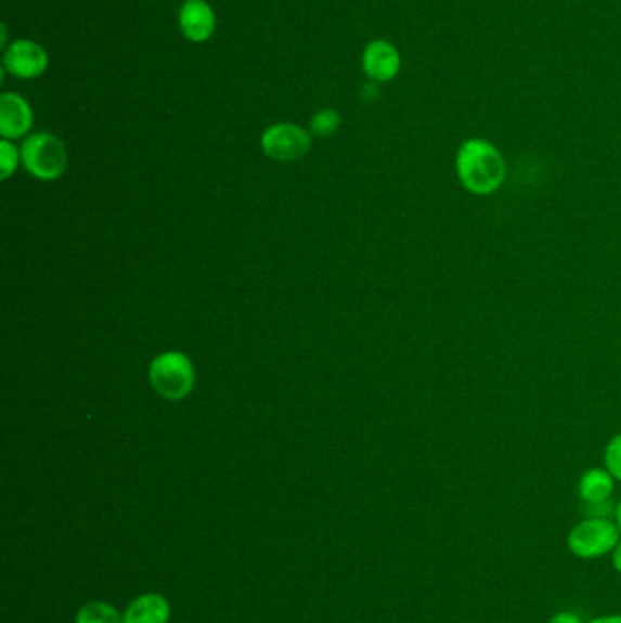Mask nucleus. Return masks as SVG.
I'll list each match as a JSON object with an SVG mask.
<instances>
[{"label":"nucleus","mask_w":621,"mask_h":623,"mask_svg":"<svg viewBox=\"0 0 621 623\" xmlns=\"http://www.w3.org/2000/svg\"><path fill=\"white\" fill-rule=\"evenodd\" d=\"M614 492V478L607 469H588L578 481V494L585 505L607 504Z\"/></svg>","instance_id":"obj_11"},{"label":"nucleus","mask_w":621,"mask_h":623,"mask_svg":"<svg viewBox=\"0 0 621 623\" xmlns=\"http://www.w3.org/2000/svg\"><path fill=\"white\" fill-rule=\"evenodd\" d=\"M170 616V601L157 593H146L126 607L122 623H168Z\"/></svg>","instance_id":"obj_10"},{"label":"nucleus","mask_w":621,"mask_h":623,"mask_svg":"<svg viewBox=\"0 0 621 623\" xmlns=\"http://www.w3.org/2000/svg\"><path fill=\"white\" fill-rule=\"evenodd\" d=\"M614 521H616V525H618V529H620V532H621V499H620V504L616 505Z\"/></svg>","instance_id":"obj_20"},{"label":"nucleus","mask_w":621,"mask_h":623,"mask_svg":"<svg viewBox=\"0 0 621 623\" xmlns=\"http://www.w3.org/2000/svg\"><path fill=\"white\" fill-rule=\"evenodd\" d=\"M34 127V109L18 93H2L0 98V135L8 141L26 138Z\"/></svg>","instance_id":"obj_9"},{"label":"nucleus","mask_w":621,"mask_h":623,"mask_svg":"<svg viewBox=\"0 0 621 623\" xmlns=\"http://www.w3.org/2000/svg\"><path fill=\"white\" fill-rule=\"evenodd\" d=\"M605 469L609 470L614 480L621 481V432L610 438L604 452Z\"/></svg>","instance_id":"obj_15"},{"label":"nucleus","mask_w":621,"mask_h":623,"mask_svg":"<svg viewBox=\"0 0 621 623\" xmlns=\"http://www.w3.org/2000/svg\"><path fill=\"white\" fill-rule=\"evenodd\" d=\"M620 529L610 518H593L575 523L567 536V547L582 560H596L609 555L620 542Z\"/></svg>","instance_id":"obj_4"},{"label":"nucleus","mask_w":621,"mask_h":623,"mask_svg":"<svg viewBox=\"0 0 621 623\" xmlns=\"http://www.w3.org/2000/svg\"><path fill=\"white\" fill-rule=\"evenodd\" d=\"M548 623H583L582 618L578 616L575 612L559 611L551 618Z\"/></svg>","instance_id":"obj_16"},{"label":"nucleus","mask_w":621,"mask_h":623,"mask_svg":"<svg viewBox=\"0 0 621 623\" xmlns=\"http://www.w3.org/2000/svg\"><path fill=\"white\" fill-rule=\"evenodd\" d=\"M361 66L366 77L374 82H390L401 69V55L390 40H371L361 57Z\"/></svg>","instance_id":"obj_7"},{"label":"nucleus","mask_w":621,"mask_h":623,"mask_svg":"<svg viewBox=\"0 0 621 623\" xmlns=\"http://www.w3.org/2000/svg\"><path fill=\"white\" fill-rule=\"evenodd\" d=\"M0 31H2V39H0V47H2V50H4V48H7L8 44H10V42H8V26H7V24H2V26H0Z\"/></svg>","instance_id":"obj_19"},{"label":"nucleus","mask_w":621,"mask_h":623,"mask_svg":"<svg viewBox=\"0 0 621 623\" xmlns=\"http://www.w3.org/2000/svg\"><path fill=\"white\" fill-rule=\"evenodd\" d=\"M261 148L267 157L274 160H297L312 148V138L305 128L292 125V122H280L267 128L261 138Z\"/></svg>","instance_id":"obj_5"},{"label":"nucleus","mask_w":621,"mask_h":623,"mask_svg":"<svg viewBox=\"0 0 621 623\" xmlns=\"http://www.w3.org/2000/svg\"><path fill=\"white\" fill-rule=\"evenodd\" d=\"M21 159L26 170L40 181H55L66 172L68 152L53 133L39 132L24 139Z\"/></svg>","instance_id":"obj_2"},{"label":"nucleus","mask_w":621,"mask_h":623,"mask_svg":"<svg viewBox=\"0 0 621 623\" xmlns=\"http://www.w3.org/2000/svg\"><path fill=\"white\" fill-rule=\"evenodd\" d=\"M456 178L468 194H496L507 179V160L496 144L481 138L467 139L457 148Z\"/></svg>","instance_id":"obj_1"},{"label":"nucleus","mask_w":621,"mask_h":623,"mask_svg":"<svg viewBox=\"0 0 621 623\" xmlns=\"http://www.w3.org/2000/svg\"><path fill=\"white\" fill-rule=\"evenodd\" d=\"M150 384L165 400L181 401L194 390L195 371L183 352H163L150 365Z\"/></svg>","instance_id":"obj_3"},{"label":"nucleus","mask_w":621,"mask_h":623,"mask_svg":"<svg viewBox=\"0 0 621 623\" xmlns=\"http://www.w3.org/2000/svg\"><path fill=\"white\" fill-rule=\"evenodd\" d=\"M610 555H612V567H614V571L621 574V540Z\"/></svg>","instance_id":"obj_17"},{"label":"nucleus","mask_w":621,"mask_h":623,"mask_svg":"<svg viewBox=\"0 0 621 623\" xmlns=\"http://www.w3.org/2000/svg\"><path fill=\"white\" fill-rule=\"evenodd\" d=\"M177 21L184 39L195 44L210 40L216 34V12L206 0H184L183 7L179 8Z\"/></svg>","instance_id":"obj_8"},{"label":"nucleus","mask_w":621,"mask_h":623,"mask_svg":"<svg viewBox=\"0 0 621 623\" xmlns=\"http://www.w3.org/2000/svg\"><path fill=\"white\" fill-rule=\"evenodd\" d=\"M4 72L17 79H37L47 74L50 57L44 47L29 39H17L10 42L2 52Z\"/></svg>","instance_id":"obj_6"},{"label":"nucleus","mask_w":621,"mask_h":623,"mask_svg":"<svg viewBox=\"0 0 621 623\" xmlns=\"http://www.w3.org/2000/svg\"><path fill=\"white\" fill-rule=\"evenodd\" d=\"M588 623H621V614H610V616H598Z\"/></svg>","instance_id":"obj_18"},{"label":"nucleus","mask_w":621,"mask_h":623,"mask_svg":"<svg viewBox=\"0 0 621 623\" xmlns=\"http://www.w3.org/2000/svg\"><path fill=\"white\" fill-rule=\"evenodd\" d=\"M341 127V115L336 109H321L310 120V132L318 138H331Z\"/></svg>","instance_id":"obj_13"},{"label":"nucleus","mask_w":621,"mask_h":623,"mask_svg":"<svg viewBox=\"0 0 621 623\" xmlns=\"http://www.w3.org/2000/svg\"><path fill=\"white\" fill-rule=\"evenodd\" d=\"M18 163H23L21 150L13 144V141L2 139L0 141V179L7 181V179L12 178L17 170Z\"/></svg>","instance_id":"obj_14"},{"label":"nucleus","mask_w":621,"mask_h":623,"mask_svg":"<svg viewBox=\"0 0 621 623\" xmlns=\"http://www.w3.org/2000/svg\"><path fill=\"white\" fill-rule=\"evenodd\" d=\"M75 623H122V614L106 601H90L80 607Z\"/></svg>","instance_id":"obj_12"}]
</instances>
